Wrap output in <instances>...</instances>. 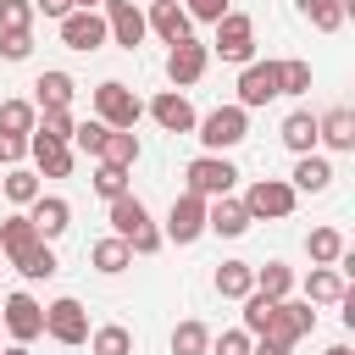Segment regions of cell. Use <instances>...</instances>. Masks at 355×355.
Returning a JSON list of instances; mask_svg holds the SVG:
<instances>
[{
  "mask_svg": "<svg viewBox=\"0 0 355 355\" xmlns=\"http://www.w3.org/2000/svg\"><path fill=\"white\" fill-rule=\"evenodd\" d=\"M111 233H116L133 255H155V250H161V233H155V222H150V211H144L139 194L111 200Z\"/></svg>",
  "mask_w": 355,
  "mask_h": 355,
  "instance_id": "obj_1",
  "label": "cell"
},
{
  "mask_svg": "<svg viewBox=\"0 0 355 355\" xmlns=\"http://www.w3.org/2000/svg\"><path fill=\"white\" fill-rule=\"evenodd\" d=\"M194 133H200V144L216 155V150H233L244 133H250V111L244 105H216L211 116H200L194 122Z\"/></svg>",
  "mask_w": 355,
  "mask_h": 355,
  "instance_id": "obj_2",
  "label": "cell"
},
{
  "mask_svg": "<svg viewBox=\"0 0 355 355\" xmlns=\"http://www.w3.org/2000/svg\"><path fill=\"white\" fill-rule=\"evenodd\" d=\"M94 111H100V122H105V128H122V133H133V122L144 116L139 94H133L128 83H116V78H105V83L94 89Z\"/></svg>",
  "mask_w": 355,
  "mask_h": 355,
  "instance_id": "obj_3",
  "label": "cell"
},
{
  "mask_svg": "<svg viewBox=\"0 0 355 355\" xmlns=\"http://www.w3.org/2000/svg\"><path fill=\"white\" fill-rule=\"evenodd\" d=\"M183 178H189V194H200V200H222V194H233L239 166H233V161H222V155H194Z\"/></svg>",
  "mask_w": 355,
  "mask_h": 355,
  "instance_id": "obj_4",
  "label": "cell"
},
{
  "mask_svg": "<svg viewBox=\"0 0 355 355\" xmlns=\"http://www.w3.org/2000/svg\"><path fill=\"white\" fill-rule=\"evenodd\" d=\"M311 327H316V311H311L305 300H277V305H272V322H266V333H261V338H272V344L294 349Z\"/></svg>",
  "mask_w": 355,
  "mask_h": 355,
  "instance_id": "obj_5",
  "label": "cell"
},
{
  "mask_svg": "<svg viewBox=\"0 0 355 355\" xmlns=\"http://www.w3.org/2000/svg\"><path fill=\"white\" fill-rule=\"evenodd\" d=\"M205 50H216L222 61H255V22L244 17V11H227L222 22H216V44H205Z\"/></svg>",
  "mask_w": 355,
  "mask_h": 355,
  "instance_id": "obj_6",
  "label": "cell"
},
{
  "mask_svg": "<svg viewBox=\"0 0 355 355\" xmlns=\"http://www.w3.org/2000/svg\"><path fill=\"white\" fill-rule=\"evenodd\" d=\"M294 200H300V194H294L283 178H255V183H250V194H244L239 205L250 211V222H261V216H288V211H294Z\"/></svg>",
  "mask_w": 355,
  "mask_h": 355,
  "instance_id": "obj_7",
  "label": "cell"
},
{
  "mask_svg": "<svg viewBox=\"0 0 355 355\" xmlns=\"http://www.w3.org/2000/svg\"><path fill=\"white\" fill-rule=\"evenodd\" d=\"M0 327L17 338V344H33L44 333V305L33 294H6V311H0Z\"/></svg>",
  "mask_w": 355,
  "mask_h": 355,
  "instance_id": "obj_8",
  "label": "cell"
},
{
  "mask_svg": "<svg viewBox=\"0 0 355 355\" xmlns=\"http://www.w3.org/2000/svg\"><path fill=\"white\" fill-rule=\"evenodd\" d=\"M44 333L55 344H89V311L78 300H55V305H44Z\"/></svg>",
  "mask_w": 355,
  "mask_h": 355,
  "instance_id": "obj_9",
  "label": "cell"
},
{
  "mask_svg": "<svg viewBox=\"0 0 355 355\" xmlns=\"http://www.w3.org/2000/svg\"><path fill=\"white\" fill-rule=\"evenodd\" d=\"M200 233H205V200H200V194H178L172 211H166V233H161V239H172V244H194Z\"/></svg>",
  "mask_w": 355,
  "mask_h": 355,
  "instance_id": "obj_10",
  "label": "cell"
},
{
  "mask_svg": "<svg viewBox=\"0 0 355 355\" xmlns=\"http://www.w3.org/2000/svg\"><path fill=\"white\" fill-rule=\"evenodd\" d=\"M105 39H111V33H105V17H100V11H67V17H61V44H67V50H83V55H89V50H100Z\"/></svg>",
  "mask_w": 355,
  "mask_h": 355,
  "instance_id": "obj_11",
  "label": "cell"
},
{
  "mask_svg": "<svg viewBox=\"0 0 355 355\" xmlns=\"http://www.w3.org/2000/svg\"><path fill=\"white\" fill-rule=\"evenodd\" d=\"M205 61H211V50H205L200 39H183V44H172V50H166V78H172V89H189V83H200V78H205Z\"/></svg>",
  "mask_w": 355,
  "mask_h": 355,
  "instance_id": "obj_12",
  "label": "cell"
},
{
  "mask_svg": "<svg viewBox=\"0 0 355 355\" xmlns=\"http://www.w3.org/2000/svg\"><path fill=\"white\" fill-rule=\"evenodd\" d=\"M105 33H111L122 50H139V39H144L150 28H144V11H139L133 0H105Z\"/></svg>",
  "mask_w": 355,
  "mask_h": 355,
  "instance_id": "obj_13",
  "label": "cell"
},
{
  "mask_svg": "<svg viewBox=\"0 0 355 355\" xmlns=\"http://www.w3.org/2000/svg\"><path fill=\"white\" fill-rule=\"evenodd\" d=\"M266 100H277V61H250V67L239 72V105L255 111V105H266Z\"/></svg>",
  "mask_w": 355,
  "mask_h": 355,
  "instance_id": "obj_14",
  "label": "cell"
},
{
  "mask_svg": "<svg viewBox=\"0 0 355 355\" xmlns=\"http://www.w3.org/2000/svg\"><path fill=\"white\" fill-rule=\"evenodd\" d=\"M28 222H33V233L50 244V239H61V233L72 227V205H67L61 194H39V200L28 205Z\"/></svg>",
  "mask_w": 355,
  "mask_h": 355,
  "instance_id": "obj_15",
  "label": "cell"
},
{
  "mask_svg": "<svg viewBox=\"0 0 355 355\" xmlns=\"http://www.w3.org/2000/svg\"><path fill=\"white\" fill-rule=\"evenodd\" d=\"M144 28H155L166 44H183V39H194V33H189V11H183L178 0H150V17H144Z\"/></svg>",
  "mask_w": 355,
  "mask_h": 355,
  "instance_id": "obj_16",
  "label": "cell"
},
{
  "mask_svg": "<svg viewBox=\"0 0 355 355\" xmlns=\"http://www.w3.org/2000/svg\"><path fill=\"white\" fill-rule=\"evenodd\" d=\"M72 94H78V83H72L67 72H55V67L33 78V111H67Z\"/></svg>",
  "mask_w": 355,
  "mask_h": 355,
  "instance_id": "obj_17",
  "label": "cell"
},
{
  "mask_svg": "<svg viewBox=\"0 0 355 355\" xmlns=\"http://www.w3.org/2000/svg\"><path fill=\"white\" fill-rule=\"evenodd\" d=\"M150 116H155V122H161L166 133H194V122H200V116H194V105H189V100H183L178 89L155 94V100H150Z\"/></svg>",
  "mask_w": 355,
  "mask_h": 355,
  "instance_id": "obj_18",
  "label": "cell"
},
{
  "mask_svg": "<svg viewBox=\"0 0 355 355\" xmlns=\"http://www.w3.org/2000/svg\"><path fill=\"white\" fill-rule=\"evenodd\" d=\"M205 227H211V233H222V239H239V233L250 227V211H244L233 194H222V200H205Z\"/></svg>",
  "mask_w": 355,
  "mask_h": 355,
  "instance_id": "obj_19",
  "label": "cell"
},
{
  "mask_svg": "<svg viewBox=\"0 0 355 355\" xmlns=\"http://www.w3.org/2000/svg\"><path fill=\"white\" fill-rule=\"evenodd\" d=\"M39 244H44V239L33 233V222H28V216H6V222H0V250L11 255V266H22Z\"/></svg>",
  "mask_w": 355,
  "mask_h": 355,
  "instance_id": "obj_20",
  "label": "cell"
},
{
  "mask_svg": "<svg viewBox=\"0 0 355 355\" xmlns=\"http://www.w3.org/2000/svg\"><path fill=\"white\" fill-rule=\"evenodd\" d=\"M28 155L39 161V172H44V178H67V172H72V144H55V139L28 133Z\"/></svg>",
  "mask_w": 355,
  "mask_h": 355,
  "instance_id": "obj_21",
  "label": "cell"
},
{
  "mask_svg": "<svg viewBox=\"0 0 355 355\" xmlns=\"http://www.w3.org/2000/svg\"><path fill=\"white\" fill-rule=\"evenodd\" d=\"M344 294H349V283H344L338 266H316V272L305 277V305H338Z\"/></svg>",
  "mask_w": 355,
  "mask_h": 355,
  "instance_id": "obj_22",
  "label": "cell"
},
{
  "mask_svg": "<svg viewBox=\"0 0 355 355\" xmlns=\"http://www.w3.org/2000/svg\"><path fill=\"white\" fill-rule=\"evenodd\" d=\"M316 139H327L333 150H355V111L333 105L327 116H316Z\"/></svg>",
  "mask_w": 355,
  "mask_h": 355,
  "instance_id": "obj_23",
  "label": "cell"
},
{
  "mask_svg": "<svg viewBox=\"0 0 355 355\" xmlns=\"http://www.w3.org/2000/svg\"><path fill=\"white\" fill-rule=\"evenodd\" d=\"M211 283H216L222 300H244V294H255V266L250 261H222Z\"/></svg>",
  "mask_w": 355,
  "mask_h": 355,
  "instance_id": "obj_24",
  "label": "cell"
},
{
  "mask_svg": "<svg viewBox=\"0 0 355 355\" xmlns=\"http://www.w3.org/2000/svg\"><path fill=\"white\" fill-rule=\"evenodd\" d=\"M327 183H333V161H327V155H300V161H294V183H288L294 194H300V189H305V194H322Z\"/></svg>",
  "mask_w": 355,
  "mask_h": 355,
  "instance_id": "obj_25",
  "label": "cell"
},
{
  "mask_svg": "<svg viewBox=\"0 0 355 355\" xmlns=\"http://www.w3.org/2000/svg\"><path fill=\"white\" fill-rule=\"evenodd\" d=\"M89 261H94V272H105V277H116V272H128L133 266V250L111 233V239H100L94 250H89Z\"/></svg>",
  "mask_w": 355,
  "mask_h": 355,
  "instance_id": "obj_26",
  "label": "cell"
},
{
  "mask_svg": "<svg viewBox=\"0 0 355 355\" xmlns=\"http://www.w3.org/2000/svg\"><path fill=\"white\" fill-rule=\"evenodd\" d=\"M288 288H294V272L283 266V261H266V266H255V294L261 300H288Z\"/></svg>",
  "mask_w": 355,
  "mask_h": 355,
  "instance_id": "obj_27",
  "label": "cell"
},
{
  "mask_svg": "<svg viewBox=\"0 0 355 355\" xmlns=\"http://www.w3.org/2000/svg\"><path fill=\"white\" fill-rule=\"evenodd\" d=\"M283 144H288L294 155H311V144H316V116H311V111H288V116H283Z\"/></svg>",
  "mask_w": 355,
  "mask_h": 355,
  "instance_id": "obj_28",
  "label": "cell"
},
{
  "mask_svg": "<svg viewBox=\"0 0 355 355\" xmlns=\"http://www.w3.org/2000/svg\"><path fill=\"white\" fill-rule=\"evenodd\" d=\"M100 161L128 172V166L139 161V133H122V128H111V133H105V150H100Z\"/></svg>",
  "mask_w": 355,
  "mask_h": 355,
  "instance_id": "obj_29",
  "label": "cell"
},
{
  "mask_svg": "<svg viewBox=\"0 0 355 355\" xmlns=\"http://www.w3.org/2000/svg\"><path fill=\"white\" fill-rule=\"evenodd\" d=\"M0 189H6V200L11 205H33L44 189H39V172H28V166H11L6 178H0Z\"/></svg>",
  "mask_w": 355,
  "mask_h": 355,
  "instance_id": "obj_30",
  "label": "cell"
},
{
  "mask_svg": "<svg viewBox=\"0 0 355 355\" xmlns=\"http://www.w3.org/2000/svg\"><path fill=\"white\" fill-rule=\"evenodd\" d=\"M33 122H39L33 100H0V133H17V139H28V133H33Z\"/></svg>",
  "mask_w": 355,
  "mask_h": 355,
  "instance_id": "obj_31",
  "label": "cell"
},
{
  "mask_svg": "<svg viewBox=\"0 0 355 355\" xmlns=\"http://www.w3.org/2000/svg\"><path fill=\"white\" fill-rule=\"evenodd\" d=\"M205 349H211V327L205 322L189 316V322L172 327V355H205Z\"/></svg>",
  "mask_w": 355,
  "mask_h": 355,
  "instance_id": "obj_32",
  "label": "cell"
},
{
  "mask_svg": "<svg viewBox=\"0 0 355 355\" xmlns=\"http://www.w3.org/2000/svg\"><path fill=\"white\" fill-rule=\"evenodd\" d=\"M305 250H311L316 266H338V255H344V233H338V227H316V233L305 239Z\"/></svg>",
  "mask_w": 355,
  "mask_h": 355,
  "instance_id": "obj_33",
  "label": "cell"
},
{
  "mask_svg": "<svg viewBox=\"0 0 355 355\" xmlns=\"http://www.w3.org/2000/svg\"><path fill=\"white\" fill-rule=\"evenodd\" d=\"M89 349H94V355H133V333L116 327V322H105V327L89 333Z\"/></svg>",
  "mask_w": 355,
  "mask_h": 355,
  "instance_id": "obj_34",
  "label": "cell"
},
{
  "mask_svg": "<svg viewBox=\"0 0 355 355\" xmlns=\"http://www.w3.org/2000/svg\"><path fill=\"white\" fill-rule=\"evenodd\" d=\"M72 111H39V122H33V133L39 139H55V144H72Z\"/></svg>",
  "mask_w": 355,
  "mask_h": 355,
  "instance_id": "obj_35",
  "label": "cell"
},
{
  "mask_svg": "<svg viewBox=\"0 0 355 355\" xmlns=\"http://www.w3.org/2000/svg\"><path fill=\"white\" fill-rule=\"evenodd\" d=\"M311 89V61H277V94H305Z\"/></svg>",
  "mask_w": 355,
  "mask_h": 355,
  "instance_id": "obj_36",
  "label": "cell"
},
{
  "mask_svg": "<svg viewBox=\"0 0 355 355\" xmlns=\"http://www.w3.org/2000/svg\"><path fill=\"white\" fill-rule=\"evenodd\" d=\"M33 28V0H0V33H28Z\"/></svg>",
  "mask_w": 355,
  "mask_h": 355,
  "instance_id": "obj_37",
  "label": "cell"
},
{
  "mask_svg": "<svg viewBox=\"0 0 355 355\" xmlns=\"http://www.w3.org/2000/svg\"><path fill=\"white\" fill-rule=\"evenodd\" d=\"M94 194H100L105 205H111V200H122V194H128V172H122V166H105V161H100V172H94Z\"/></svg>",
  "mask_w": 355,
  "mask_h": 355,
  "instance_id": "obj_38",
  "label": "cell"
},
{
  "mask_svg": "<svg viewBox=\"0 0 355 355\" xmlns=\"http://www.w3.org/2000/svg\"><path fill=\"white\" fill-rule=\"evenodd\" d=\"M105 133H111V128L94 116V122H78V128H72V144H78L83 155H100V150H105Z\"/></svg>",
  "mask_w": 355,
  "mask_h": 355,
  "instance_id": "obj_39",
  "label": "cell"
},
{
  "mask_svg": "<svg viewBox=\"0 0 355 355\" xmlns=\"http://www.w3.org/2000/svg\"><path fill=\"white\" fill-rule=\"evenodd\" d=\"M266 322H272V300L244 294V333H250V338H261V333H266Z\"/></svg>",
  "mask_w": 355,
  "mask_h": 355,
  "instance_id": "obj_40",
  "label": "cell"
},
{
  "mask_svg": "<svg viewBox=\"0 0 355 355\" xmlns=\"http://www.w3.org/2000/svg\"><path fill=\"white\" fill-rule=\"evenodd\" d=\"M55 266H61V261H55V250H50V244H39V250H33V255H28V261H22L17 272L39 283V277H55Z\"/></svg>",
  "mask_w": 355,
  "mask_h": 355,
  "instance_id": "obj_41",
  "label": "cell"
},
{
  "mask_svg": "<svg viewBox=\"0 0 355 355\" xmlns=\"http://www.w3.org/2000/svg\"><path fill=\"white\" fill-rule=\"evenodd\" d=\"M205 355H250V333L244 327H227V333H216L211 338V349Z\"/></svg>",
  "mask_w": 355,
  "mask_h": 355,
  "instance_id": "obj_42",
  "label": "cell"
},
{
  "mask_svg": "<svg viewBox=\"0 0 355 355\" xmlns=\"http://www.w3.org/2000/svg\"><path fill=\"white\" fill-rule=\"evenodd\" d=\"M183 11H189V22H194V17H200V22H222V17H227V0H189Z\"/></svg>",
  "mask_w": 355,
  "mask_h": 355,
  "instance_id": "obj_43",
  "label": "cell"
},
{
  "mask_svg": "<svg viewBox=\"0 0 355 355\" xmlns=\"http://www.w3.org/2000/svg\"><path fill=\"white\" fill-rule=\"evenodd\" d=\"M28 50H33L28 33H0V55H6V61H28Z\"/></svg>",
  "mask_w": 355,
  "mask_h": 355,
  "instance_id": "obj_44",
  "label": "cell"
},
{
  "mask_svg": "<svg viewBox=\"0 0 355 355\" xmlns=\"http://www.w3.org/2000/svg\"><path fill=\"white\" fill-rule=\"evenodd\" d=\"M22 155H28V139H17V133H0V161H6V166H17Z\"/></svg>",
  "mask_w": 355,
  "mask_h": 355,
  "instance_id": "obj_45",
  "label": "cell"
},
{
  "mask_svg": "<svg viewBox=\"0 0 355 355\" xmlns=\"http://www.w3.org/2000/svg\"><path fill=\"white\" fill-rule=\"evenodd\" d=\"M67 11H72V0H33V17H55L61 22Z\"/></svg>",
  "mask_w": 355,
  "mask_h": 355,
  "instance_id": "obj_46",
  "label": "cell"
},
{
  "mask_svg": "<svg viewBox=\"0 0 355 355\" xmlns=\"http://www.w3.org/2000/svg\"><path fill=\"white\" fill-rule=\"evenodd\" d=\"M250 355H288L283 344H272V338H261V344H250Z\"/></svg>",
  "mask_w": 355,
  "mask_h": 355,
  "instance_id": "obj_47",
  "label": "cell"
},
{
  "mask_svg": "<svg viewBox=\"0 0 355 355\" xmlns=\"http://www.w3.org/2000/svg\"><path fill=\"white\" fill-rule=\"evenodd\" d=\"M294 6H300V11L311 17V11H322V6H333V0H294Z\"/></svg>",
  "mask_w": 355,
  "mask_h": 355,
  "instance_id": "obj_48",
  "label": "cell"
},
{
  "mask_svg": "<svg viewBox=\"0 0 355 355\" xmlns=\"http://www.w3.org/2000/svg\"><path fill=\"white\" fill-rule=\"evenodd\" d=\"M94 6H105V0H72V11H94Z\"/></svg>",
  "mask_w": 355,
  "mask_h": 355,
  "instance_id": "obj_49",
  "label": "cell"
},
{
  "mask_svg": "<svg viewBox=\"0 0 355 355\" xmlns=\"http://www.w3.org/2000/svg\"><path fill=\"white\" fill-rule=\"evenodd\" d=\"M327 355H355V349H349V344H333V349H327Z\"/></svg>",
  "mask_w": 355,
  "mask_h": 355,
  "instance_id": "obj_50",
  "label": "cell"
},
{
  "mask_svg": "<svg viewBox=\"0 0 355 355\" xmlns=\"http://www.w3.org/2000/svg\"><path fill=\"white\" fill-rule=\"evenodd\" d=\"M0 355H28V344H11V349H0Z\"/></svg>",
  "mask_w": 355,
  "mask_h": 355,
  "instance_id": "obj_51",
  "label": "cell"
}]
</instances>
